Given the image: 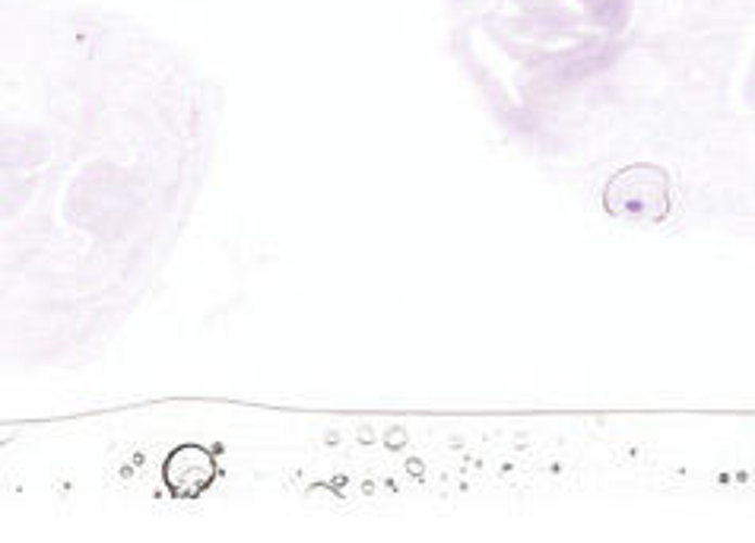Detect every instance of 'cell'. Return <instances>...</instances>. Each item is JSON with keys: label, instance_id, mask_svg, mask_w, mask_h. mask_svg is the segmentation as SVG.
<instances>
[{"label": "cell", "instance_id": "2", "mask_svg": "<svg viewBox=\"0 0 755 543\" xmlns=\"http://www.w3.org/2000/svg\"><path fill=\"white\" fill-rule=\"evenodd\" d=\"M163 477L175 496H201L216 483L219 464H216V455L204 445H181L166 458Z\"/></svg>", "mask_w": 755, "mask_h": 543}, {"label": "cell", "instance_id": "1", "mask_svg": "<svg viewBox=\"0 0 755 543\" xmlns=\"http://www.w3.org/2000/svg\"><path fill=\"white\" fill-rule=\"evenodd\" d=\"M603 204L623 219H664L670 213V181L654 166L623 168L606 185Z\"/></svg>", "mask_w": 755, "mask_h": 543}]
</instances>
